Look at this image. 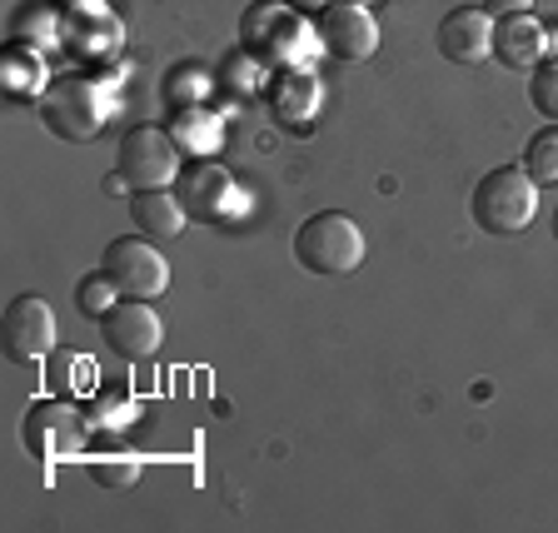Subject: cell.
I'll list each match as a JSON object with an SVG mask.
<instances>
[{
  "instance_id": "cell-1",
  "label": "cell",
  "mask_w": 558,
  "mask_h": 533,
  "mask_svg": "<svg viewBox=\"0 0 558 533\" xmlns=\"http://www.w3.org/2000/svg\"><path fill=\"white\" fill-rule=\"evenodd\" d=\"M364 230L344 209H319L294 230V259L319 279H344L364 265Z\"/></svg>"
},
{
  "instance_id": "cell-2",
  "label": "cell",
  "mask_w": 558,
  "mask_h": 533,
  "mask_svg": "<svg viewBox=\"0 0 558 533\" xmlns=\"http://www.w3.org/2000/svg\"><path fill=\"white\" fill-rule=\"evenodd\" d=\"M469 215L484 234H499V240H513L534 225L538 215V185L534 174L523 165H504V170H488L474 185V199H469Z\"/></svg>"
},
{
  "instance_id": "cell-3",
  "label": "cell",
  "mask_w": 558,
  "mask_h": 533,
  "mask_svg": "<svg viewBox=\"0 0 558 533\" xmlns=\"http://www.w3.org/2000/svg\"><path fill=\"white\" fill-rule=\"evenodd\" d=\"M105 110H110L105 90L95 81H81V75L50 81L46 95H40V120H46V130H56V135L70 140V145H81V140L100 135Z\"/></svg>"
},
{
  "instance_id": "cell-4",
  "label": "cell",
  "mask_w": 558,
  "mask_h": 533,
  "mask_svg": "<svg viewBox=\"0 0 558 533\" xmlns=\"http://www.w3.org/2000/svg\"><path fill=\"white\" fill-rule=\"evenodd\" d=\"M180 145L174 135L155 125H140L120 140V180L135 190H170V180H180Z\"/></svg>"
},
{
  "instance_id": "cell-5",
  "label": "cell",
  "mask_w": 558,
  "mask_h": 533,
  "mask_svg": "<svg viewBox=\"0 0 558 533\" xmlns=\"http://www.w3.org/2000/svg\"><path fill=\"white\" fill-rule=\"evenodd\" d=\"M105 275L116 279V290L130 294V300H155L170 284L165 255L150 240H135V234H120V240L105 244Z\"/></svg>"
},
{
  "instance_id": "cell-6",
  "label": "cell",
  "mask_w": 558,
  "mask_h": 533,
  "mask_svg": "<svg viewBox=\"0 0 558 533\" xmlns=\"http://www.w3.org/2000/svg\"><path fill=\"white\" fill-rule=\"evenodd\" d=\"M314 35H319V50L335 60H369L379 50V25H374L369 5L364 0H329L319 21H314Z\"/></svg>"
},
{
  "instance_id": "cell-7",
  "label": "cell",
  "mask_w": 558,
  "mask_h": 533,
  "mask_svg": "<svg viewBox=\"0 0 558 533\" xmlns=\"http://www.w3.org/2000/svg\"><path fill=\"white\" fill-rule=\"evenodd\" d=\"M0 349L15 364H40L56 349V310L40 294L11 300L5 304V319H0Z\"/></svg>"
},
{
  "instance_id": "cell-8",
  "label": "cell",
  "mask_w": 558,
  "mask_h": 533,
  "mask_svg": "<svg viewBox=\"0 0 558 533\" xmlns=\"http://www.w3.org/2000/svg\"><path fill=\"white\" fill-rule=\"evenodd\" d=\"M21 439H25V453H31V459H40V464H56V459H65V453L81 449L85 419H81V409H75V404L40 399V404L25 414Z\"/></svg>"
},
{
  "instance_id": "cell-9",
  "label": "cell",
  "mask_w": 558,
  "mask_h": 533,
  "mask_svg": "<svg viewBox=\"0 0 558 533\" xmlns=\"http://www.w3.org/2000/svg\"><path fill=\"white\" fill-rule=\"evenodd\" d=\"M100 335L110 344V354H120V360H155L165 344V319L150 310V300H130L125 294L100 319Z\"/></svg>"
},
{
  "instance_id": "cell-10",
  "label": "cell",
  "mask_w": 558,
  "mask_h": 533,
  "mask_svg": "<svg viewBox=\"0 0 558 533\" xmlns=\"http://www.w3.org/2000/svg\"><path fill=\"white\" fill-rule=\"evenodd\" d=\"M174 195H180V205H185L190 215H199V220H225V215H234V205H240L234 180L209 160L185 165L180 180H174Z\"/></svg>"
},
{
  "instance_id": "cell-11",
  "label": "cell",
  "mask_w": 558,
  "mask_h": 533,
  "mask_svg": "<svg viewBox=\"0 0 558 533\" xmlns=\"http://www.w3.org/2000/svg\"><path fill=\"white\" fill-rule=\"evenodd\" d=\"M439 56L453 60V65H484L494 56V15L484 5L449 11L439 25Z\"/></svg>"
},
{
  "instance_id": "cell-12",
  "label": "cell",
  "mask_w": 558,
  "mask_h": 533,
  "mask_svg": "<svg viewBox=\"0 0 558 533\" xmlns=\"http://www.w3.org/2000/svg\"><path fill=\"white\" fill-rule=\"evenodd\" d=\"M494 56L509 70H534L548 56V31L534 15H499V25H494Z\"/></svg>"
},
{
  "instance_id": "cell-13",
  "label": "cell",
  "mask_w": 558,
  "mask_h": 533,
  "mask_svg": "<svg viewBox=\"0 0 558 533\" xmlns=\"http://www.w3.org/2000/svg\"><path fill=\"white\" fill-rule=\"evenodd\" d=\"M269 110H275L284 125H310L314 110H319V81L310 70H279L269 81Z\"/></svg>"
},
{
  "instance_id": "cell-14",
  "label": "cell",
  "mask_w": 558,
  "mask_h": 533,
  "mask_svg": "<svg viewBox=\"0 0 558 533\" xmlns=\"http://www.w3.org/2000/svg\"><path fill=\"white\" fill-rule=\"evenodd\" d=\"M130 220H135L140 234H150V240H174V234L185 230L190 209L180 205V195H170V190H135Z\"/></svg>"
},
{
  "instance_id": "cell-15",
  "label": "cell",
  "mask_w": 558,
  "mask_h": 533,
  "mask_svg": "<svg viewBox=\"0 0 558 533\" xmlns=\"http://www.w3.org/2000/svg\"><path fill=\"white\" fill-rule=\"evenodd\" d=\"M170 135H174V145L180 150H190V155H215L220 150V140H225V125L215 116H209L205 105H180L174 110V120H170Z\"/></svg>"
},
{
  "instance_id": "cell-16",
  "label": "cell",
  "mask_w": 558,
  "mask_h": 533,
  "mask_svg": "<svg viewBox=\"0 0 558 533\" xmlns=\"http://www.w3.org/2000/svg\"><path fill=\"white\" fill-rule=\"evenodd\" d=\"M319 46V35L310 31V25L300 21V15H284L279 21V31L269 35V46H265V56L269 60H279V65H294V70H304V60H310V50Z\"/></svg>"
},
{
  "instance_id": "cell-17",
  "label": "cell",
  "mask_w": 558,
  "mask_h": 533,
  "mask_svg": "<svg viewBox=\"0 0 558 533\" xmlns=\"http://www.w3.org/2000/svg\"><path fill=\"white\" fill-rule=\"evenodd\" d=\"M523 170L534 174V185H558V125L538 130L523 145Z\"/></svg>"
},
{
  "instance_id": "cell-18",
  "label": "cell",
  "mask_w": 558,
  "mask_h": 533,
  "mask_svg": "<svg viewBox=\"0 0 558 533\" xmlns=\"http://www.w3.org/2000/svg\"><path fill=\"white\" fill-rule=\"evenodd\" d=\"M120 304V290H116V279L110 275H90L75 284V310L90 314V319H105V314Z\"/></svg>"
},
{
  "instance_id": "cell-19",
  "label": "cell",
  "mask_w": 558,
  "mask_h": 533,
  "mask_svg": "<svg viewBox=\"0 0 558 533\" xmlns=\"http://www.w3.org/2000/svg\"><path fill=\"white\" fill-rule=\"evenodd\" d=\"M284 15H290V5H284V0H265V5H255V11H244V21H240L244 46H259V50H265L269 35L279 31V21H284Z\"/></svg>"
},
{
  "instance_id": "cell-20",
  "label": "cell",
  "mask_w": 558,
  "mask_h": 533,
  "mask_svg": "<svg viewBox=\"0 0 558 533\" xmlns=\"http://www.w3.org/2000/svg\"><path fill=\"white\" fill-rule=\"evenodd\" d=\"M529 100L544 120H558V60H538L529 70Z\"/></svg>"
},
{
  "instance_id": "cell-21",
  "label": "cell",
  "mask_w": 558,
  "mask_h": 533,
  "mask_svg": "<svg viewBox=\"0 0 558 533\" xmlns=\"http://www.w3.org/2000/svg\"><path fill=\"white\" fill-rule=\"evenodd\" d=\"M205 90H209V75L199 65H180L170 81V105L180 110V105H205Z\"/></svg>"
},
{
  "instance_id": "cell-22",
  "label": "cell",
  "mask_w": 558,
  "mask_h": 533,
  "mask_svg": "<svg viewBox=\"0 0 558 533\" xmlns=\"http://www.w3.org/2000/svg\"><path fill=\"white\" fill-rule=\"evenodd\" d=\"M0 75H5V85H11L15 95H25V90L40 85V65H35L31 56H21V50H11V56L0 60Z\"/></svg>"
},
{
  "instance_id": "cell-23",
  "label": "cell",
  "mask_w": 558,
  "mask_h": 533,
  "mask_svg": "<svg viewBox=\"0 0 558 533\" xmlns=\"http://www.w3.org/2000/svg\"><path fill=\"white\" fill-rule=\"evenodd\" d=\"M488 15H529L534 11V0H484Z\"/></svg>"
},
{
  "instance_id": "cell-24",
  "label": "cell",
  "mask_w": 558,
  "mask_h": 533,
  "mask_svg": "<svg viewBox=\"0 0 558 533\" xmlns=\"http://www.w3.org/2000/svg\"><path fill=\"white\" fill-rule=\"evenodd\" d=\"M284 5H290V11H325L329 0H284Z\"/></svg>"
},
{
  "instance_id": "cell-25",
  "label": "cell",
  "mask_w": 558,
  "mask_h": 533,
  "mask_svg": "<svg viewBox=\"0 0 558 533\" xmlns=\"http://www.w3.org/2000/svg\"><path fill=\"white\" fill-rule=\"evenodd\" d=\"M554 240H558V209H554Z\"/></svg>"
},
{
  "instance_id": "cell-26",
  "label": "cell",
  "mask_w": 558,
  "mask_h": 533,
  "mask_svg": "<svg viewBox=\"0 0 558 533\" xmlns=\"http://www.w3.org/2000/svg\"><path fill=\"white\" fill-rule=\"evenodd\" d=\"M364 5H374V0H364Z\"/></svg>"
}]
</instances>
